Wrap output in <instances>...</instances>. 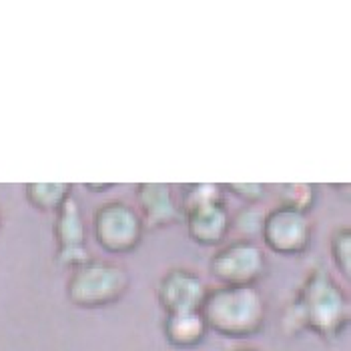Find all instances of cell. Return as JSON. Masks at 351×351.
<instances>
[{"label": "cell", "instance_id": "7a4b0ae2", "mask_svg": "<svg viewBox=\"0 0 351 351\" xmlns=\"http://www.w3.org/2000/svg\"><path fill=\"white\" fill-rule=\"evenodd\" d=\"M295 311L301 324L322 337L339 335L348 322L346 298L324 271H315L307 279Z\"/></svg>", "mask_w": 351, "mask_h": 351}, {"label": "cell", "instance_id": "ba28073f", "mask_svg": "<svg viewBox=\"0 0 351 351\" xmlns=\"http://www.w3.org/2000/svg\"><path fill=\"white\" fill-rule=\"evenodd\" d=\"M56 237L60 245V259L64 263H82L84 261V227L75 199H66L58 209Z\"/></svg>", "mask_w": 351, "mask_h": 351}, {"label": "cell", "instance_id": "7c38bea8", "mask_svg": "<svg viewBox=\"0 0 351 351\" xmlns=\"http://www.w3.org/2000/svg\"><path fill=\"white\" fill-rule=\"evenodd\" d=\"M71 185L64 183H30L27 185V197L32 207L40 211H58L69 199Z\"/></svg>", "mask_w": 351, "mask_h": 351}, {"label": "cell", "instance_id": "4fadbf2b", "mask_svg": "<svg viewBox=\"0 0 351 351\" xmlns=\"http://www.w3.org/2000/svg\"><path fill=\"white\" fill-rule=\"evenodd\" d=\"M313 201V187L311 185H289L283 191V207L303 213L311 207Z\"/></svg>", "mask_w": 351, "mask_h": 351}, {"label": "cell", "instance_id": "5b68a950", "mask_svg": "<svg viewBox=\"0 0 351 351\" xmlns=\"http://www.w3.org/2000/svg\"><path fill=\"white\" fill-rule=\"evenodd\" d=\"M263 267L265 259L261 249L247 241L227 245L211 259V273L223 287H251V283L263 273Z\"/></svg>", "mask_w": 351, "mask_h": 351}, {"label": "cell", "instance_id": "2e32d148", "mask_svg": "<svg viewBox=\"0 0 351 351\" xmlns=\"http://www.w3.org/2000/svg\"><path fill=\"white\" fill-rule=\"evenodd\" d=\"M229 189L237 195H245V197L251 193V199H257L263 195V185H229Z\"/></svg>", "mask_w": 351, "mask_h": 351}, {"label": "cell", "instance_id": "277c9868", "mask_svg": "<svg viewBox=\"0 0 351 351\" xmlns=\"http://www.w3.org/2000/svg\"><path fill=\"white\" fill-rule=\"evenodd\" d=\"M143 233L141 217L133 207L123 201H110L95 213V235L97 243L110 253L133 251Z\"/></svg>", "mask_w": 351, "mask_h": 351}, {"label": "cell", "instance_id": "e0dca14e", "mask_svg": "<svg viewBox=\"0 0 351 351\" xmlns=\"http://www.w3.org/2000/svg\"><path fill=\"white\" fill-rule=\"evenodd\" d=\"M237 351H257V350H251V348H245V350H237Z\"/></svg>", "mask_w": 351, "mask_h": 351}, {"label": "cell", "instance_id": "5bb4252c", "mask_svg": "<svg viewBox=\"0 0 351 351\" xmlns=\"http://www.w3.org/2000/svg\"><path fill=\"white\" fill-rule=\"evenodd\" d=\"M219 201V187L217 185H193L185 195V209L191 211L195 207L215 203Z\"/></svg>", "mask_w": 351, "mask_h": 351}, {"label": "cell", "instance_id": "52a82bcc", "mask_svg": "<svg viewBox=\"0 0 351 351\" xmlns=\"http://www.w3.org/2000/svg\"><path fill=\"white\" fill-rule=\"evenodd\" d=\"M205 298L203 281L187 269H171L159 283V301L169 315L201 311Z\"/></svg>", "mask_w": 351, "mask_h": 351}, {"label": "cell", "instance_id": "3957f363", "mask_svg": "<svg viewBox=\"0 0 351 351\" xmlns=\"http://www.w3.org/2000/svg\"><path fill=\"white\" fill-rule=\"evenodd\" d=\"M129 277L123 267L108 261H82L73 271L66 293L69 299L86 309L114 303L127 289Z\"/></svg>", "mask_w": 351, "mask_h": 351}, {"label": "cell", "instance_id": "8992f818", "mask_svg": "<svg viewBox=\"0 0 351 351\" xmlns=\"http://www.w3.org/2000/svg\"><path fill=\"white\" fill-rule=\"evenodd\" d=\"M261 229L267 247L281 255H298L309 245V221L287 207L265 217Z\"/></svg>", "mask_w": 351, "mask_h": 351}, {"label": "cell", "instance_id": "8fae6325", "mask_svg": "<svg viewBox=\"0 0 351 351\" xmlns=\"http://www.w3.org/2000/svg\"><path fill=\"white\" fill-rule=\"evenodd\" d=\"M162 331L171 346L187 350V348H195L203 341V337L207 333V324H205L201 311L173 313V315H167Z\"/></svg>", "mask_w": 351, "mask_h": 351}, {"label": "cell", "instance_id": "9c48e42d", "mask_svg": "<svg viewBox=\"0 0 351 351\" xmlns=\"http://www.w3.org/2000/svg\"><path fill=\"white\" fill-rule=\"evenodd\" d=\"M187 227L193 241L201 245H215L223 241L229 229V217L225 207L215 201L187 211Z\"/></svg>", "mask_w": 351, "mask_h": 351}, {"label": "cell", "instance_id": "6da1fadb", "mask_svg": "<svg viewBox=\"0 0 351 351\" xmlns=\"http://www.w3.org/2000/svg\"><path fill=\"white\" fill-rule=\"evenodd\" d=\"M207 329L225 337H249L263 327L265 303L253 287H219L201 307Z\"/></svg>", "mask_w": 351, "mask_h": 351}, {"label": "cell", "instance_id": "30bf717a", "mask_svg": "<svg viewBox=\"0 0 351 351\" xmlns=\"http://www.w3.org/2000/svg\"><path fill=\"white\" fill-rule=\"evenodd\" d=\"M138 201L149 229H157L173 223L179 211L173 203L171 187L162 183H143L138 185Z\"/></svg>", "mask_w": 351, "mask_h": 351}, {"label": "cell", "instance_id": "9a60e30c", "mask_svg": "<svg viewBox=\"0 0 351 351\" xmlns=\"http://www.w3.org/2000/svg\"><path fill=\"white\" fill-rule=\"evenodd\" d=\"M350 251H351V237L350 231H339L333 239V257L337 267L350 275Z\"/></svg>", "mask_w": 351, "mask_h": 351}]
</instances>
